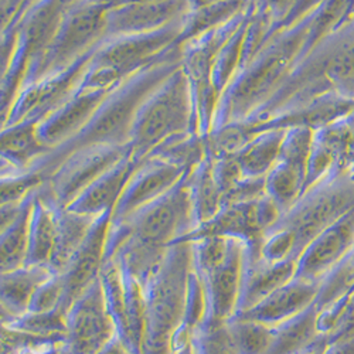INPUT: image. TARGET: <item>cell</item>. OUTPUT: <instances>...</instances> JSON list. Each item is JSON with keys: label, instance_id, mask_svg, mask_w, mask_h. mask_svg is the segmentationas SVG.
Instances as JSON below:
<instances>
[{"label": "cell", "instance_id": "6da1fadb", "mask_svg": "<svg viewBox=\"0 0 354 354\" xmlns=\"http://www.w3.org/2000/svg\"><path fill=\"white\" fill-rule=\"evenodd\" d=\"M176 67L171 63L151 66L128 80L122 86H116L102 104L93 121L74 139L55 149L44 159V167L51 174L71 153L90 146L129 145L133 124L139 109Z\"/></svg>", "mask_w": 354, "mask_h": 354}, {"label": "cell", "instance_id": "7a4b0ae2", "mask_svg": "<svg viewBox=\"0 0 354 354\" xmlns=\"http://www.w3.org/2000/svg\"><path fill=\"white\" fill-rule=\"evenodd\" d=\"M190 171L169 193L145 205L127 220L111 221L105 261L121 244H129L163 257L173 244L196 228Z\"/></svg>", "mask_w": 354, "mask_h": 354}, {"label": "cell", "instance_id": "3957f363", "mask_svg": "<svg viewBox=\"0 0 354 354\" xmlns=\"http://www.w3.org/2000/svg\"><path fill=\"white\" fill-rule=\"evenodd\" d=\"M192 244H173L158 271L145 285V337L142 354H171V339L187 304Z\"/></svg>", "mask_w": 354, "mask_h": 354}, {"label": "cell", "instance_id": "277c9868", "mask_svg": "<svg viewBox=\"0 0 354 354\" xmlns=\"http://www.w3.org/2000/svg\"><path fill=\"white\" fill-rule=\"evenodd\" d=\"M190 244L205 299L200 328H216L237 315L248 244L230 237H205Z\"/></svg>", "mask_w": 354, "mask_h": 354}, {"label": "cell", "instance_id": "5b68a950", "mask_svg": "<svg viewBox=\"0 0 354 354\" xmlns=\"http://www.w3.org/2000/svg\"><path fill=\"white\" fill-rule=\"evenodd\" d=\"M192 127V81L185 70L176 67L138 112L129 140L132 159L140 162L166 142L194 133Z\"/></svg>", "mask_w": 354, "mask_h": 354}, {"label": "cell", "instance_id": "8992f818", "mask_svg": "<svg viewBox=\"0 0 354 354\" xmlns=\"http://www.w3.org/2000/svg\"><path fill=\"white\" fill-rule=\"evenodd\" d=\"M182 33L183 26L177 21L155 32L115 37L91 57L81 88L115 90L122 78L152 66V60L162 55Z\"/></svg>", "mask_w": 354, "mask_h": 354}, {"label": "cell", "instance_id": "52a82bcc", "mask_svg": "<svg viewBox=\"0 0 354 354\" xmlns=\"http://www.w3.org/2000/svg\"><path fill=\"white\" fill-rule=\"evenodd\" d=\"M106 13V6L88 0L66 12L53 43L36 66V80L60 74L90 57V50L108 35Z\"/></svg>", "mask_w": 354, "mask_h": 354}, {"label": "cell", "instance_id": "ba28073f", "mask_svg": "<svg viewBox=\"0 0 354 354\" xmlns=\"http://www.w3.org/2000/svg\"><path fill=\"white\" fill-rule=\"evenodd\" d=\"M351 196L353 192L347 185H316L283 213L274 228L285 230L292 235L299 258L323 230L353 209Z\"/></svg>", "mask_w": 354, "mask_h": 354}, {"label": "cell", "instance_id": "9c48e42d", "mask_svg": "<svg viewBox=\"0 0 354 354\" xmlns=\"http://www.w3.org/2000/svg\"><path fill=\"white\" fill-rule=\"evenodd\" d=\"M282 216V209L268 194L250 201L225 204L212 220L197 225L177 243H193L205 237H230L243 240L251 251L259 252L263 237Z\"/></svg>", "mask_w": 354, "mask_h": 354}, {"label": "cell", "instance_id": "30bf717a", "mask_svg": "<svg viewBox=\"0 0 354 354\" xmlns=\"http://www.w3.org/2000/svg\"><path fill=\"white\" fill-rule=\"evenodd\" d=\"M132 155L129 145H100L67 156L51 173L47 190L57 205L66 209L106 171Z\"/></svg>", "mask_w": 354, "mask_h": 354}, {"label": "cell", "instance_id": "8fae6325", "mask_svg": "<svg viewBox=\"0 0 354 354\" xmlns=\"http://www.w3.org/2000/svg\"><path fill=\"white\" fill-rule=\"evenodd\" d=\"M100 279L118 336L133 354H142L146 315L145 286L113 259L105 261Z\"/></svg>", "mask_w": 354, "mask_h": 354}, {"label": "cell", "instance_id": "7c38bea8", "mask_svg": "<svg viewBox=\"0 0 354 354\" xmlns=\"http://www.w3.org/2000/svg\"><path fill=\"white\" fill-rule=\"evenodd\" d=\"M115 336L118 330L98 278L67 310L66 354H97Z\"/></svg>", "mask_w": 354, "mask_h": 354}, {"label": "cell", "instance_id": "4fadbf2b", "mask_svg": "<svg viewBox=\"0 0 354 354\" xmlns=\"http://www.w3.org/2000/svg\"><path fill=\"white\" fill-rule=\"evenodd\" d=\"M190 170L167 160L149 156L140 162L120 201L112 212V223H121L153 203L182 182Z\"/></svg>", "mask_w": 354, "mask_h": 354}, {"label": "cell", "instance_id": "5bb4252c", "mask_svg": "<svg viewBox=\"0 0 354 354\" xmlns=\"http://www.w3.org/2000/svg\"><path fill=\"white\" fill-rule=\"evenodd\" d=\"M354 250V210L323 230L298 258V278L320 282L332 268Z\"/></svg>", "mask_w": 354, "mask_h": 354}, {"label": "cell", "instance_id": "9a60e30c", "mask_svg": "<svg viewBox=\"0 0 354 354\" xmlns=\"http://www.w3.org/2000/svg\"><path fill=\"white\" fill-rule=\"evenodd\" d=\"M190 10V0H158L108 8V35L120 37L155 32L180 21Z\"/></svg>", "mask_w": 354, "mask_h": 354}, {"label": "cell", "instance_id": "2e32d148", "mask_svg": "<svg viewBox=\"0 0 354 354\" xmlns=\"http://www.w3.org/2000/svg\"><path fill=\"white\" fill-rule=\"evenodd\" d=\"M113 90H90L80 88V91L39 124V136L53 151L74 139L93 121L102 104Z\"/></svg>", "mask_w": 354, "mask_h": 354}, {"label": "cell", "instance_id": "e0dca14e", "mask_svg": "<svg viewBox=\"0 0 354 354\" xmlns=\"http://www.w3.org/2000/svg\"><path fill=\"white\" fill-rule=\"evenodd\" d=\"M111 220L112 212H106L97 217L86 240L71 259L66 271L62 272L66 281L64 306L67 310L80 295L101 275L105 263V250Z\"/></svg>", "mask_w": 354, "mask_h": 354}, {"label": "cell", "instance_id": "ac0fdd59", "mask_svg": "<svg viewBox=\"0 0 354 354\" xmlns=\"http://www.w3.org/2000/svg\"><path fill=\"white\" fill-rule=\"evenodd\" d=\"M319 286L320 282L295 277L254 308L235 316L277 328L310 308L316 301Z\"/></svg>", "mask_w": 354, "mask_h": 354}, {"label": "cell", "instance_id": "d6986e66", "mask_svg": "<svg viewBox=\"0 0 354 354\" xmlns=\"http://www.w3.org/2000/svg\"><path fill=\"white\" fill-rule=\"evenodd\" d=\"M297 259L271 262L263 259L261 254L252 252L248 247L237 315L254 308L292 281L297 275Z\"/></svg>", "mask_w": 354, "mask_h": 354}, {"label": "cell", "instance_id": "ffe728a7", "mask_svg": "<svg viewBox=\"0 0 354 354\" xmlns=\"http://www.w3.org/2000/svg\"><path fill=\"white\" fill-rule=\"evenodd\" d=\"M140 162L132 159V155L125 158L102 177H100L95 183L80 194L66 209L91 217H98L106 212H113L115 205L120 201Z\"/></svg>", "mask_w": 354, "mask_h": 354}, {"label": "cell", "instance_id": "44dd1931", "mask_svg": "<svg viewBox=\"0 0 354 354\" xmlns=\"http://www.w3.org/2000/svg\"><path fill=\"white\" fill-rule=\"evenodd\" d=\"M39 124L37 121H21L3 127L2 174L33 169L54 152L41 142Z\"/></svg>", "mask_w": 354, "mask_h": 354}, {"label": "cell", "instance_id": "7402d4cb", "mask_svg": "<svg viewBox=\"0 0 354 354\" xmlns=\"http://www.w3.org/2000/svg\"><path fill=\"white\" fill-rule=\"evenodd\" d=\"M53 274L48 265H24L0 274V306L2 323H8L28 312L36 290Z\"/></svg>", "mask_w": 354, "mask_h": 354}, {"label": "cell", "instance_id": "603a6c76", "mask_svg": "<svg viewBox=\"0 0 354 354\" xmlns=\"http://www.w3.org/2000/svg\"><path fill=\"white\" fill-rule=\"evenodd\" d=\"M60 205L53 200L47 186L44 185L35 197L32 218H30V239H28V255L26 265H48L55 237ZM50 267V265H48Z\"/></svg>", "mask_w": 354, "mask_h": 354}, {"label": "cell", "instance_id": "cb8c5ba5", "mask_svg": "<svg viewBox=\"0 0 354 354\" xmlns=\"http://www.w3.org/2000/svg\"><path fill=\"white\" fill-rule=\"evenodd\" d=\"M97 217L80 214L68 209H60L57 223V237L50 259L54 272H64L90 234Z\"/></svg>", "mask_w": 354, "mask_h": 354}, {"label": "cell", "instance_id": "d4e9b609", "mask_svg": "<svg viewBox=\"0 0 354 354\" xmlns=\"http://www.w3.org/2000/svg\"><path fill=\"white\" fill-rule=\"evenodd\" d=\"M319 310L313 304L302 313L274 328V340L265 354H301L312 348L320 337L317 329Z\"/></svg>", "mask_w": 354, "mask_h": 354}, {"label": "cell", "instance_id": "484cf974", "mask_svg": "<svg viewBox=\"0 0 354 354\" xmlns=\"http://www.w3.org/2000/svg\"><path fill=\"white\" fill-rule=\"evenodd\" d=\"M36 193L24 201L13 221L0 228V274L17 270L27 263L30 218Z\"/></svg>", "mask_w": 354, "mask_h": 354}, {"label": "cell", "instance_id": "4316f807", "mask_svg": "<svg viewBox=\"0 0 354 354\" xmlns=\"http://www.w3.org/2000/svg\"><path fill=\"white\" fill-rule=\"evenodd\" d=\"M189 180L197 227L212 220L223 207V192L217 183L210 155L190 171Z\"/></svg>", "mask_w": 354, "mask_h": 354}, {"label": "cell", "instance_id": "83f0119b", "mask_svg": "<svg viewBox=\"0 0 354 354\" xmlns=\"http://www.w3.org/2000/svg\"><path fill=\"white\" fill-rule=\"evenodd\" d=\"M283 132H268L251 138L235 153L244 177H267L277 165L283 145Z\"/></svg>", "mask_w": 354, "mask_h": 354}, {"label": "cell", "instance_id": "f1b7e54d", "mask_svg": "<svg viewBox=\"0 0 354 354\" xmlns=\"http://www.w3.org/2000/svg\"><path fill=\"white\" fill-rule=\"evenodd\" d=\"M225 328L234 354H265L274 340V328L240 316L225 322Z\"/></svg>", "mask_w": 354, "mask_h": 354}, {"label": "cell", "instance_id": "f546056e", "mask_svg": "<svg viewBox=\"0 0 354 354\" xmlns=\"http://www.w3.org/2000/svg\"><path fill=\"white\" fill-rule=\"evenodd\" d=\"M66 336H41L2 324V354H63Z\"/></svg>", "mask_w": 354, "mask_h": 354}, {"label": "cell", "instance_id": "4dcf8cb0", "mask_svg": "<svg viewBox=\"0 0 354 354\" xmlns=\"http://www.w3.org/2000/svg\"><path fill=\"white\" fill-rule=\"evenodd\" d=\"M351 295H354V250L322 278L315 305L322 310Z\"/></svg>", "mask_w": 354, "mask_h": 354}, {"label": "cell", "instance_id": "1f68e13d", "mask_svg": "<svg viewBox=\"0 0 354 354\" xmlns=\"http://www.w3.org/2000/svg\"><path fill=\"white\" fill-rule=\"evenodd\" d=\"M6 326L41 336H66L67 309L64 306L50 312H27L8 323Z\"/></svg>", "mask_w": 354, "mask_h": 354}, {"label": "cell", "instance_id": "d6a6232c", "mask_svg": "<svg viewBox=\"0 0 354 354\" xmlns=\"http://www.w3.org/2000/svg\"><path fill=\"white\" fill-rule=\"evenodd\" d=\"M66 299V281L60 272L53 274L36 290L28 312H50L64 306ZM66 308V306H64Z\"/></svg>", "mask_w": 354, "mask_h": 354}, {"label": "cell", "instance_id": "836d02e7", "mask_svg": "<svg viewBox=\"0 0 354 354\" xmlns=\"http://www.w3.org/2000/svg\"><path fill=\"white\" fill-rule=\"evenodd\" d=\"M193 354H234L225 323L216 328H198L192 340Z\"/></svg>", "mask_w": 354, "mask_h": 354}, {"label": "cell", "instance_id": "e575fe53", "mask_svg": "<svg viewBox=\"0 0 354 354\" xmlns=\"http://www.w3.org/2000/svg\"><path fill=\"white\" fill-rule=\"evenodd\" d=\"M97 354H133V351L125 344V342L120 337L115 336L102 350Z\"/></svg>", "mask_w": 354, "mask_h": 354}, {"label": "cell", "instance_id": "d590c367", "mask_svg": "<svg viewBox=\"0 0 354 354\" xmlns=\"http://www.w3.org/2000/svg\"><path fill=\"white\" fill-rule=\"evenodd\" d=\"M326 347H328V336H323L312 348H309L308 351L301 353V354H323V351L326 350Z\"/></svg>", "mask_w": 354, "mask_h": 354}, {"label": "cell", "instance_id": "8d00e7d4", "mask_svg": "<svg viewBox=\"0 0 354 354\" xmlns=\"http://www.w3.org/2000/svg\"><path fill=\"white\" fill-rule=\"evenodd\" d=\"M174 354H193L192 346H189V347H186V348H183V350H180V351H177V353H174Z\"/></svg>", "mask_w": 354, "mask_h": 354}, {"label": "cell", "instance_id": "74e56055", "mask_svg": "<svg viewBox=\"0 0 354 354\" xmlns=\"http://www.w3.org/2000/svg\"><path fill=\"white\" fill-rule=\"evenodd\" d=\"M64 2H66V3H68V2H73V0H64Z\"/></svg>", "mask_w": 354, "mask_h": 354}]
</instances>
